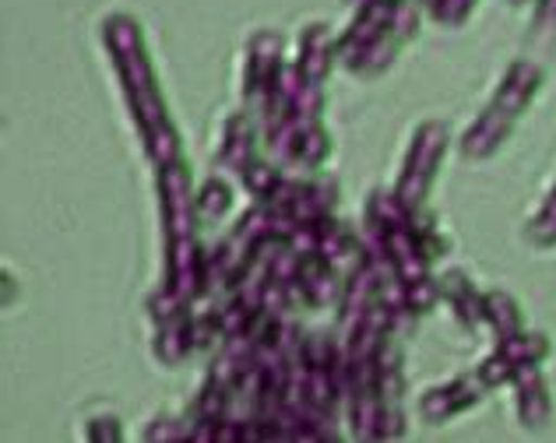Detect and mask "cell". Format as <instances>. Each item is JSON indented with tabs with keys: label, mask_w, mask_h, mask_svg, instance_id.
I'll return each mask as SVG.
<instances>
[{
	"label": "cell",
	"mask_w": 556,
	"mask_h": 443,
	"mask_svg": "<svg viewBox=\"0 0 556 443\" xmlns=\"http://www.w3.org/2000/svg\"><path fill=\"white\" fill-rule=\"evenodd\" d=\"M510 4H525V0H510Z\"/></svg>",
	"instance_id": "14"
},
{
	"label": "cell",
	"mask_w": 556,
	"mask_h": 443,
	"mask_svg": "<svg viewBox=\"0 0 556 443\" xmlns=\"http://www.w3.org/2000/svg\"><path fill=\"white\" fill-rule=\"evenodd\" d=\"M102 36H106L116 64H121L124 81L135 88V96L152 92V67H149V56H144V47H141L138 18H130V14H110V18L102 22Z\"/></svg>",
	"instance_id": "1"
},
{
	"label": "cell",
	"mask_w": 556,
	"mask_h": 443,
	"mask_svg": "<svg viewBox=\"0 0 556 443\" xmlns=\"http://www.w3.org/2000/svg\"><path fill=\"white\" fill-rule=\"evenodd\" d=\"M539 85H543V67L532 64V61H515L510 71L504 74L501 88H496L493 106L510 113V116H518L532 102V96L539 92Z\"/></svg>",
	"instance_id": "3"
},
{
	"label": "cell",
	"mask_w": 556,
	"mask_h": 443,
	"mask_svg": "<svg viewBox=\"0 0 556 443\" xmlns=\"http://www.w3.org/2000/svg\"><path fill=\"white\" fill-rule=\"evenodd\" d=\"M328 42H331V33H328V25H325V22H311V25H303V33H300V50L328 47Z\"/></svg>",
	"instance_id": "11"
},
{
	"label": "cell",
	"mask_w": 556,
	"mask_h": 443,
	"mask_svg": "<svg viewBox=\"0 0 556 443\" xmlns=\"http://www.w3.org/2000/svg\"><path fill=\"white\" fill-rule=\"evenodd\" d=\"M486 314H490V320L501 328L507 338L510 334H518V309H515V303L507 300V295H486Z\"/></svg>",
	"instance_id": "7"
},
{
	"label": "cell",
	"mask_w": 556,
	"mask_h": 443,
	"mask_svg": "<svg viewBox=\"0 0 556 443\" xmlns=\"http://www.w3.org/2000/svg\"><path fill=\"white\" fill-rule=\"evenodd\" d=\"M328 67H331V42L328 47H311V50L300 53V71H303L306 81L317 85L328 74Z\"/></svg>",
	"instance_id": "9"
},
{
	"label": "cell",
	"mask_w": 556,
	"mask_h": 443,
	"mask_svg": "<svg viewBox=\"0 0 556 443\" xmlns=\"http://www.w3.org/2000/svg\"><path fill=\"white\" fill-rule=\"evenodd\" d=\"M394 50H399V39H394L391 33L384 36V39H377L374 47L359 56L356 64H349L353 71H363V74H374V71H380V67H388L391 61H394Z\"/></svg>",
	"instance_id": "6"
},
{
	"label": "cell",
	"mask_w": 556,
	"mask_h": 443,
	"mask_svg": "<svg viewBox=\"0 0 556 443\" xmlns=\"http://www.w3.org/2000/svg\"><path fill=\"white\" fill-rule=\"evenodd\" d=\"M278 53H282V39L275 33H257L247 50V81L251 85H275L278 74Z\"/></svg>",
	"instance_id": "5"
},
{
	"label": "cell",
	"mask_w": 556,
	"mask_h": 443,
	"mask_svg": "<svg viewBox=\"0 0 556 443\" xmlns=\"http://www.w3.org/2000/svg\"><path fill=\"white\" fill-rule=\"evenodd\" d=\"M419 33V8H416V0H399L394 4V22H391V36L405 42V39H413Z\"/></svg>",
	"instance_id": "8"
},
{
	"label": "cell",
	"mask_w": 556,
	"mask_h": 443,
	"mask_svg": "<svg viewBox=\"0 0 556 443\" xmlns=\"http://www.w3.org/2000/svg\"><path fill=\"white\" fill-rule=\"evenodd\" d=\"M535 25H556V0H539Z\"/></svg>",
	"instance_id": "12"
},
{
	"label": "cell",
	"mask_w": 556,
	"mask_h": 443,
	"mask_svg": "<svg viewBox=\"0 0 556 443\" xmlns=\"http://www.w3.org/2000/svg\"><path fill=\"white\" fill-rule=\"evenodd\" d=\"M394 4H399V0H374V4L356 11V18L349 22V28L339 39V53L345 56V64H356L377 39H384L391 33Z\"/></svg>",
	"instance_id": "2"
},
{
	"label": "cell",
	"mask_w": 556,
	"mask_h": 443,
	"mask_svg": "<svg viewBox=\"0 0 556 443\" xmlns=\"http://www.w3.org/2000/svg\"><path fill=\"white\" fill-rule=\"evenodd\" d=\"M345 4L359 11V8H367V4H374V0H345Z\"/></svg>",
	"instance_id": "13"
},
{
	"label": "cell",
	"mask_w": 556,
	"mask_h": 443,
	"mask_svg": "<svg viewBox=\"0 0 556 443\" xmlns=\"http://www.w3.org/2000/svg\"><path fill=\"white\" fill-rule=\"evenodd\" d=\"M476 4H479V0H437L430 11H433V18L441 25H462L468 14L476 11Z\"/></svg>",
	"instance_id": "10"
},
{
	"label": "cell",
	"mask_w": 556,
	"mask_h": 443,
	"mask_svg": "<svg viewBox=\"0 0 556 443\" xmlns=\"http://www.w3.org/2000/svg\"><path fill=\"white\" fill-rule=\"evenodd\" d=\"M510 124H515V116L504 113V110H496V106H490V110L476 121V127L465 135V152H468V155H476V159L490 155L493 148L507 138Z\"/></svg>",
	"instance_id": "4"
}]
</instances>
